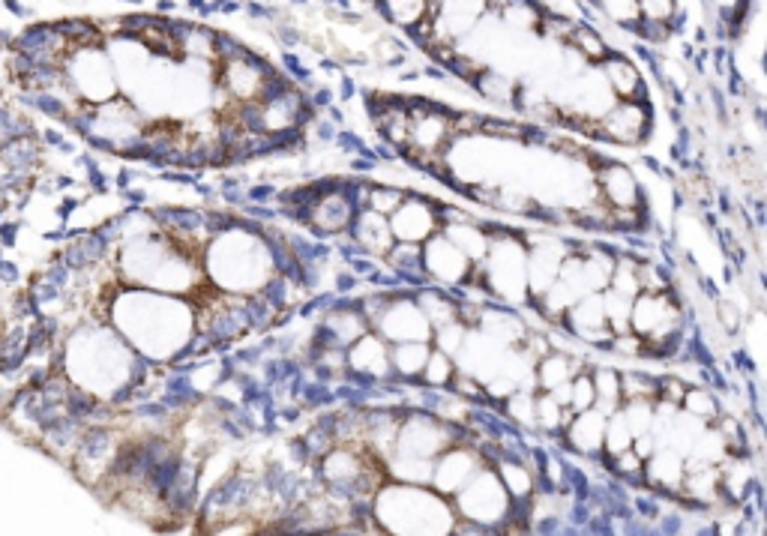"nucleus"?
<instances>
[{
    "label": "nucleus",
    "mask_w": 767,
    "mask_h": 536,
    "mask_svg": "<svg viewBox=\"0 0 767 536\" xmlns=\"http://www.w3.org/2000/svg\"><path fill=\"white\" fill-rule=\"evenodd\" d=\"M372 525L381 536H453L456 510L429 486L384 480L372 495Z\"/></svg>",
    "instance_id": "1"
},
{
    "label": "nucleus",
    "mask_w": 767,
    "mask_h": 536,
    "mask_svg": "<svg viewBox=\"0 0 767 536\" xmlns=\"http://www.w3.org/2000/svg\"><path fill=\"white\" fill-rule=\"evenodd\" d=\"M204 279L231 297H249L264 288V282L273 276L270 249L258 234H249L243 228H231L213 240H207L201 255Z\"/></svg>",
    "instance_id": "2"
},
{
    "label": "nucleus",
    "mask_w": 767,
    "mask_h": 536,
    "mask_svg": "<svg viewBox=\"0 0 767 536\" xmlns=\"http://www.w3.org/2000/svg\"><path fill=\"white\" fill-rule=\"evenodd\" d=\"M450 504L462 525H471L486 534H498L504 525L513 522V501L492 468H483Z\"/></svg>",
    "instance_id": "3"
},
{
    "label": "nucleus",
    "mask_w": 767,
    "mask_h": 536,
    "mask_svg": "<svg viewBox=\"0 0 767 536\" xmlns=\"http://www.w3.org/2000/svg\"><path fill=\"white\" fill-rule=\"evenodd\" d=\"M654 135V111L651 102H615L603 120H597L594 138L618 144V147H639Z\"/></svg>",
    "instance_id": "4"
},
{
    "label": "nucleus",
    "mask_w": 767,
    "mask_h": 536,
    "mask_svg": "<svg viewBox=\"0 0 767 536\" xmlns=\"http://www.w3.org/2000/svg\"><path fill=\"white\" fill-rule=\"evenodd\" d=\"M483 468H489L477 450V444H453L432 462L429 489L447 501H453Z\"/></svg>",
    "instance_id": "5"
},
{
    "label": "nucleus",
    "mask_w": 767,
    "mask_h": 536,
    "mask_svg": "<svg viewBox=\"0 0 767 536\" xmlns=\"http://www.w3.org/2000/svg\"><path fill=\"white\" fill-rule=\"evenodd\" d=\"M117 450H120V441H117L111 426H84V432H81V438L72 450L69 465L84 483L99 486L105 480Z\"/></svg>",
    "instance_id": "6"
},
{
    "label": "nucleus",
    "mask_w": 767,
    "mask_h": 536,
    "mask_svg": "<svg viewBox=\"0 0 767 536\" xmlns=\"http://www.w3.org/2000/svg\"><path fill=\"white\" fill-rule=\"evenodd\" d=\"M372 333L381 336L387 345H399V342H429L432 339V327L426 324L423 312L414 303V294H393L390 303L384 306V312L378 315V321L372 324Z\"/></svg>",
    "instance_id": "7"
},
{
    "label": "nucleus",
    "mask_w": 767,
    "mask_h": 536,
    "mask_svg": "<svg viewBox=\"0 0 767 536\" xmlns=\"http://www.w3.org/2000/svg\"><path fill=\"white\" fill-rule=\"evenodd\" d=\"M435 207H438V198H429V195H423L417 189H408V195L399 204V210L387 219L393 240L396 243H417V246H423L429 237H435L441 231Z\"/></svg>",
    "instance_id": "8"
},
{
    "label": "nucleus",
    "mask_w": 767,
    "mask_h": 536,
    "mask_svg": "<svg viewBox=\"0 0 767 536\" xmlns=\"http://www.w3.org/2000/svg\"><path fill=\"white\" fill-rule=\"evenodd\" d=\"M594 189H597V201L606 204L609 210H642V207H648V192L636 180L633 168L621 165L618 159L597 168Z\"/></svg>",
    "instance_id": "9"
},
{
    "label": "nucleus",
    "mask_w": 767,
    "mask_h": 536,
    "mask_svg": "<svg viewBox=\"0 0 767 536\" xmlns=\"http://www.w3.org/2000/svg\"><path fill=\"white\" fill-rule=\"evenodd\" d=\"M423 270L429 276L432 285L438 288H456L468 279L471 273V261L438 231L435 237H429L423 246Z\"/></svg>",
    "instance_id": "10"
},
{
    "label": "nucleus",
    "mask_w": 767,
    "mask_h": 536,
    "mask_svg": "<svg viewBox=\"0 0 767 536\" xmlns=\"http://www.w3.org/2000/svg\"><path fill=\"white\" fill-rule=\"evenodd\" d=\"M597 72L603 75V81H606L609 93L615 96V102H651L645 75H642L639 63L630 54L609 51V57H603L597 63Z\"/></svg>",
    "instance_id": "11"
},
{
    "label": "nucleus",
    "mask_w": 767,
    "mask_h": 536,
    "mask_svg": "<svg viewBox=\"0 0 767 536\" xmlns=\"http://www.w3.org/2000/svg\"><path fill=\"white\" fill-rule=\"evenodd\" d=\"M345 366H348L351 375H366V378L384 384V381L393 378V372H390V345L369 330L366 336H360L345 351Z\"/></svg>",
    "instance_id": "12"
},
{
    "label": "nucleus",
    "mask_w": 767,
    "mask_h": 536,
    "mask_svg": "<svg viewBox=\"0 0 767 536\" xmlns=\"http://www.w3.org/2000/svg\"><path fill=\"white\" fill-rule=\"evenodd\" d=\"M606 420L600 411H585L573 414V420L564 429L561 450H573L582 459H600L603 456V441H606Z\"/></svg>",
    "instance_id": "13"
},
{
    "label": "nucleus",
    "mask_w": 767,
    "mask_h": 536,
    "mask_svg": "<svg viewBox=\"0 0 767 536\" xmlns=\"http://www.w3.org/2000/svg\"><path fill=\"white\" fill-rule=\"evenodd\" d=\"M348 237L360 246L363 255L375 258V261H384V255L390 252V246L396 243L393 234H390V222L372 210H360L348 228Z\"/></svg>",
    "instance_id": "14"
},
{
    "label": "nucleus",
    "mask_w": 767,
    "mask_h": 536,
    "mask_svg": "<svg viewBox=\"0 0 767 536\" xmlns=\"http://www.w3.org/2000/svg\"><path fill=\"white\" fill-rule=\"evenodd\" d=\"M645 486L657 495H681L684 456L669 447H657V453L645 462Z\"/></svg>",
    "instance_id": "15"
},
{
    "label": "nucleus",
    "mask_w": 767,
    "mask_h": 536,
    "mask_svg": "<svg viewBox=\"0 0 767 536\" xmlns=\"http://www.w3.org/2000/svg\"><path fill=\"white\" fill-rule=\"evenodd\" d=\"M495 477L501 480L504 492L510 495L513 504H531V498L537 495V477L531 474V468L516 459V456H501L495 465H492Z\"/></svg>",
    "instance_id": "16"
},
{
    "label": "nucleus",
    "mask_w": 767,
    "mask_h": 536,
    "mask_svg": "<svg viewBox=\"0 0 767 536\" xmlns=\"http://www.w3.org/2000/svg\"><path fill=\"white\" fill-rule=\"evenodd\" d=\"M432 354L429 342H399L390 345V372L402 384H420V375L426 369V360Z\"/></svg>",
    "instance_id": "17"
},
{
    "label": "nucleus",
    "mask_w": 767,
    "mask_h": 536,
    "mask_svg": "<svg viewBox=\"0 0 767 536\" xmlns=\"http://www.w3.org/2000/svg\"><path fill=\"white\" fill-rule=\"evenodd\" d=\"M441 234L471 261V264H480L486 258V249H489V234L480 228L477 219H468V222H459V225H450V228H441Z\"/></svg>",
    "instance_id": "18"
},
{
    "label": "nucleus",
    "mask_w": 767,
    "mask_h": 536,
    "mask_svg": "<svg viewBox=\"0 0 767 536\" xmlns=\"http://www.w3.org/2000/svg\"><path fill=\"white\" fill-rule=\"evenodd\" d=\"M567 48H573L588 66H597L603 57H609V39H606V33L603 30H594L591 24H585V21H579L576 27H573V33H570V39H567Z\"/></svg>",
    "instance_id": "19"
},
{
    "label": "nucleus",
    "mask_w": 767,
    "mask_h": 536,
    "mask_svg": "<svg viewBox=\"0 0 767 536\" xmlns=\"http://www.w3.org/2000/svg\"><path fill=\"white\" fill-rule=\"evenodd\" d=\"M57 45H60V36L54 33L51 21H36L24 27L18 36H12L9 42L12 51H27V54H54Z\"/></svg>",
    "instance_id": "20"
},
{
    "label": "nucleus",
    "mask_w": 767,
    "mask_h": 536,
    "mask_svg": "<svg viewBox=\"0 0 767 536\" xmlns=\"http://www.w3.org/2000/svg\"><path fill=\"white\" fill-rule=\"evenodd\" d=\"M471 87H477V93L483 96V99H489V102H498V105H513V99H516V81L510 78V75H504L501 69H495V66H486L477 78H474V84Z\"/></svg>",
    "instance_id": "21"
},
{
    "label": "nucleus",
    "mask_w": 767,
    "mask_h": 536,
    "mask_svg": "<svg viewBox=\"0 0 767 536\" xmlns=\"http://www.w3.org/2000/svg\"><path fill=\"white\" fill-rule=\"evenodd\" d=\"M681 411L705 426H711L720 414H723V402L720 396H714L708 387H687L684 393V402H681Z\"/></svg>",
    "instance_id": "22"
},
{
    "label": "nucleus",
    "mask_w": 767,
    "mask_h": 536,
    "mask_svg": "<svg viewBox=\"0 0 767 536\" xmlns=\"http://www.w3.org/2000/svg\"><path fill=\"white\" fill-rule=\"evenodd\" d=\"M375 12H381L378 18L396 24L399 30H414L423 18H426V3L423 0H411V3H399V0H384L375 3Z\"/></svg>",
    "instance_id": "23"
},
{
    "label": "nucleus",
    "mask_w": 767,
    "mask_h": 536,
    "mask_svg": "<svg viewBox=\"0 0 767 536\" xmlns=\"http://www.w3.org/2000/svg\"><path fill=\"white\" fill-rule=\"evenodd\" d=\"M630 402L654 405L657 402V375L636 372V369L621 372V405H630Z\"/></svg>",
    "instance_id": "24"
},
{
    "label": "nucleus",
    "mask_w": 767,
    "mask_h": 536,
    "mask_svg": "<svg viewBox=\"0 0 767 536\" xmlns=\"http://www.w3.org/2000/svg\"><path fill=\"white\" fill-rule=\"evenodd\" d=\"M54 33L60 36V42H81V45H93L102 39L99 27L90 21V18H60V21H51Z\"/></svg>",
    "instance_id": "25"
},
{
    "label": "nucleus",
    "mask_w": 767,
    "mask_h": 536,
    "mask_svg": "<svg viewBox=\"0 0 767 536\" xmlns=\"http://www.w3.org/2000/svg\"><path fill=\"white\" fill-rule=\"evenodd\" d=\"M453 378H456V363L450 357L432 351L429 360H426V369L420 375V387H426V390H447Z\"/></svg>",
    "instance_id": "26"
},
{
    "label": "nucleus",
    "mask_w": 767,
    "mask_h": 536,
    "mask_svg": "<svg viewBox=\"0 0 767 536\" xmlns=\"http://www.w3.org/2000/svg\"><path fill=\"white\" fill-rule=\"evenodd\" d=\"M405 189H399V186H390V183H375L372 180V189H369V201H366V210H372V213H378V216H384V219H390L396 210H399V204L405 201Z\"/></svg>",
    "instance_id": "27"
},
{
    "label": "nucleus",
    "mask_w": 767,
    "mask_h": 536,
    "mask_svg": "<svg viewBox=\"0 0 767 536\" xmlns=\"http://www.w3.org/2000/svg\"><path fill=\"white\" fill-rule=\"evenodd\" d=\"M630 447H633V432H630V426H627L624 414L618 411V414H612V417L606 420V441H603V456H606V459H612V456H621V453H627Z\"/></svg>",
    "instance_id": "28"
},
{
    "label": "nucleus",
    "mask_w": 767,
    "mask_h": 536,
    "mask_svg": "<svg viewBox=\"0 0 767 536\" xmlns=\"http://www.w3.org/2000/svg\"><path fill=\"white\" fill-rule=\"evenodd\" d=\"M0 159L9 171H18V174H27L36 162H39V147L30 144V141H21V144H6L0 147Z\"/></svg>",
    "instance_id": "29"
},
{
    "label": "nucleus",
    "mask_w": 767,
    "mask_h": 536,
    "mask_svg": "<svg viewBox=\"0 0 767 536\" xmlns=\"http://www.w3.org/2000/svg\"><path fill=\"white\" fill-rule=\"evenodd\" d=\"M597 402V393H594V381H591V369L579 372L573 381H570V411L573 414H585L591 411Z\"/></svg>",
    "instance_id": "30"
},
{
    "label": "nucleus",
    "mask_w": 767,
    "mask_h": 536,
    "mask_svg": "<svg viewBox=\"0 0 767 536\" xmlns=\"http://www.w3.org/2000/svg\"><path fill=\"white\" fill-rule=\"evenodd\" d=\"M18 102H24L27 108L39 111V114H45L51 120H66V114H69L63 99L51 96V93H18Z\"/></svg>",
    "instance_id": "31"
},
{
    "label": "nucleus",
    "mask_w": 767,
    "mask_h": 536,
    "mask_svg": "<svg viewBox=\"0 0 767 536\" xmlns=\"http://www.w3.org/2000/svg\"><path fill=\"white\" fill-rule=\"evenodd\" d=\"M54 63V54H27V51H12L9 57V72L15 75V81L27 78L30 72H36L39 66Z\"/></svg>",
    "instance_id": "32"
},
{
    "label": "nucleus",
    "mask_w": 767,
    "mask_h": 536,
    "mask_svg": "<svg viewBox=\"0 0 767 536\" xmlns=\"http://www.w3.org/2000/svg\"><path fill=\"white\" fill-rule=\"evenodd\" d=\"M21 141H30V144H36L39 141V129L30 123V120H24V117H12V123L3 129V135H0V147H6V144H21Z\"/></svg>",
    "instance_id": "33"
},
{
    "label": "nucleus",
    "mask_w": 767,
    "mask_h": 536,
    "mask_svg": "<svg viewBox=\"0 0 767 536\" xmlns=\"http://www.w3.org/2000/svg\"><path fill=\"white\" fill-rule=\"evenodd\" d=\"M675 3L672 0H645L639 3V21H651V24H669Z\"/></svg>",
    "instance_id": "34"
},
{
    "label": "nucleus",
    "mask_w": 767,
    "mask_h": 536,
    "mask_svg": "<svg viewBox=\"0 0 767 536\" xmlns=\"http://www.w3.org/2000/svg\"><path fill=\"white\" fill-rule=\"evenodd\" d=\"M357 288H360V279L351 270H339L336 273V282H333V294L336 297H354Z\"/></svg>",
    "instance_id": "35"
},
{
    "label": "nucleus",
    "mask_w": 767,
    "mask_h": 536,
    "mask_svg": "<svg viewBox=\"0 0 767 536\" xmlns=\"http://www.w3.org/2000/svg\"><path fill=\"white\" fill-rule=\"evenodd\" d=\"M24 222H0V249H12L18 243V228Z\"/></svg>",
    "instance_id": "36"
},
{
    "label": "nucleus",
    "mask_w": 767,
    "mask_h": 536,
    "mask_svg": "<svg viewBox=\"0 0 767 536\" xmlns=\"http://www.w3.org/2000/svg\"><path fill=\"white\" fill-rule=\"evenodd\" d=\"M24 183H33L27 174H18V171H6L3 177H0V186H3V192L9 195V192H18Z\"/></svg>",
    "instance_id": "37"
},
{
    "label": "nucleus",
    "mask_w": 767,
    "mask_h": 536,
    "mask_svg": "<svg viewBox=\"0 0 767 536\" xmlns=\"http://www.w3.org/2000/svg\"><path fill=\"white\" fill-rule=\"evenodd\" d=\"M0 282H3V285H18V282H21V270H18V264L3 261V264H0Z\"/></svg>",
    "instance_id": "38"
},
{
    "label": "nucleus",
    "mask_w": 767,
    "mask_h": 536,
    "mask_svg": "<svg viewBox=\"0 0 767 536\" xmlns=\"http://www.w3.org/2000/svg\"><path fill=\"white\" fill-rule=\"evenodd\" d=\"M12 315L21 321V318H30V294L27 291H21L15 300H12Z\"/></svg>",
    "instance_id": "39"
},
{
    "label": "nucleus",
    "mask_w": 767,
    "mask_h": 536,
    "mask_svg": "<svg viewBox=\"0 0 767 536\" xmlns=\"http://www.w3.org/2000/svg\"><path fill=\"white\" fill-rule=\"evenodd\" d=\"M78 207H81V201H78V198H63V201H60V207H57V219H60V225H66V222H69V216H72Z\"/></svg>",
    "instance_id": "40"
},
{
    "label": "nucleus",
    "mask_w": 767,
    "mask_h": 536,
    "mask_svg": "<svg viewBox=\"0 0 767 536\" xmlns=\"http://www.w3.org/2000/svg\"><path fill=\"white\" fill-rule=\"evenodd\" d=\"M135 177H138V174H135L132 168H120L117 177H114V183H117L120 192H126V189H132V180H135Z\"/></svg>",
    "instance_id": "41"
},
{
    "label": "nucleus",
    "mask_w": 767,
    "mask_h": 536,
    "mask_svg": "<svg viewBox=\"0 0 767 536\" xmlns=\"http://www.w3.org/2000/svg\"><path fill=\"white\" fill-rule=\"evenodd\" d=\"M339 96H342V99H354V96H357V81L348 78V75H342V81H339Z\"/></svg>",
    "instance_id": "42"
},
{
    "label": "nucleus",
    "mask_w": 767,
    "mask_h": 536,
    "mask_svg": "<svg viewBox=\"0 0 767 536\" xmlns=\"http://www.w3.org/2000/svg\"><path fill=\"white\" fill-rule=\"evenodd\" d=\"M3 6H6V12H12V15H18V18H30V15H33V9L24 6V3H18V0H6Z\"/></svg>",
    "instance_id": "43"
},
{
    "label": "nucleus",
    "mask_w": 767,
    "mask_h": 536,
    "mask_svg": "<svg viewBox=\"0 0 767 536\" xmlns=\"http://www.w3.org/2000/svg\"><path fill=\"white\" fill-rule=\"evenodd\" d=\"M39 138H42L48 147H57V150H60V144L66 141V138L60 135V129H45V132H39Z\"/></svg>",
    "instance_id": "44"
},
{
    "label": "nucleus",
    "mask_w": 767,
    "mask_h": 536,
    "mask_svg": "<svg viewBox=\"0 0 767 536\" xmlns=\"http://www.w3.org/2000/svg\"><path fill=\"white\" fill-rule=\"evenodd\" d=\"M51 183H54V189H57V192H60V189L66 192V189H72V186H75V180H72L69 174H57V177H54Z\"/></svg>",
    "instance_id": "45"
},
{
    "label": "nucleus",
    "mask_w": 767,
    "mask_h": 536,
    "mask_svg": "<svg viewBox=\"0 0 767 536\" xmlns=\"http://www.w3.org/2000/svg\"><path fill=\"white\" fill-rule=\"evenodd\" d=\"M12 123V111L6 108V105H0V135H3V129Z\"/></svg>",
    "instance_id": "46"
},
{
    "label": "nucleus",
    "mask_w": 767,
    "mask_h": 536,
    "mask_svg": "<svg viewBox=\"0 0 767 536\" xmlns=\"http://www.w3.org/2000/svg\"><path fill=\"white\" fill-rule=\"evenodd\" d=\"M9 42H12V33L0 27V45H6V48H9Z\"/></svg>",
    "instance_id": "47"
},
{
    "label": "nucleus",
    "mask_w": 767,
    "mask_h": 536,
    "mask_svg": "<svg viewBox=\"0 0 767 536\" xmlns=\"http://www.w3.org/2000/svg\"><path fill=\"white\" fill-rule=\"evenodd\" d=\"M0 207H9V195L3 192V186H0Z\"/></svg>",
    "instance_id": "48"
},
{
    "label": "nucleus",
    "mask_w": 767,
    "mask_h": 536,
    "mask_svg": "<svg viewBox=\"0 0 767 536\" xmlns=\"http://www.w3.org/2000/svg\"><path fill=\"white\" fill-rule=\"evenodd\" d=\"M6 210H9V207H0V222H3V216H6Z\"/></svg>",
    "instance_id": "49"
},
{
    "label": "nucleus",
    "mask_w": 767,
    "mask_h": 536,
    "mask_svg": "<svg viewBox=\"0 0 767 536\" xmlns=\"http://www.w3.org/2000/svg\"><path fill=\"white\" fill-rule=\"evenodd\" d=\"M3 261H6V258H3V249H0V264H3Z\"/></svg>",
    "instance_id": "50"
}]
</instances>
